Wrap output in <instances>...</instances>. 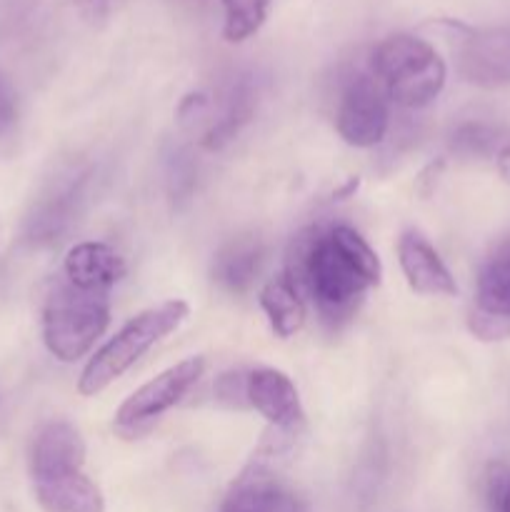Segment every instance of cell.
<instances>
[{"label": "cell", "mask_w": 510, "mask_h": 512, "mask_svg": "<svg viewBox=\"0 0 510 512\" xmlns=\"http://www.w3.org/2000/svg\"><path fill=\"white\" fill-rule=\"evenodd\" d=\"M85 443L78 430L65 420L43 425L30 448V478L83 470Z\"/></svg>", "instance_id": "12"}, {"label": "cell", "mask_w": 510, "mask_h": 512, "mask_svg": "<svg viewBox=\"0 0 510 512\" xmlns=\"http://www.w3.org/2000/svg\"><path fill=\"white\" fill-rule=\"evenodd\" d=\"M208 108H210V100L205 98L203 93L188 95V98L180 103V110H178L180 123H190V120H198L200 115L208 113Z\"/></svg>", "instance_id": "21"}, {"label": "cell", "mask_w": 510, "mask_h": 512, "mask_svg": "<svg viewBox=\"0 0 510 512\" xmlns=\"http://www.w3.org/2000/svg\"><path fill=\"white\" fill-rule=\"evenodd\" d=\"M35 498L45 512H105L98 485L83 470L33 478Z\"/></svg>", "instance_id": "14"}, {"label": "cell", "mask_w": 510, "mask_h": 512, "mask_svg": "<svg viewBox=\"0 0 510 512\" xmlns=\"http://www.w3.org/2000/svg\"><path fill=\"white\" fill-rule=\"evenodd\" d=\"M508 143V133L488 123H465L453 133V153L460 158H493Z\"/></svg>", "instance_id": "18"}, {"label": "cell", "mask_w": 510, "mask_h": 512, "mask_svg": "<svg viewBox=\"0 0 510 512\" xmlns=\"http://www.w3.org/2000/svg\"><path fill=\"white\" fill-rule=\"evenodd\" d=\"M468 328L483 343L510 338V238H505L480 268Z\"/></svg>", "instance_id": "6"}, {"label": "cell", "mask_w": 510, "mask_h": 512, "mask_svg": "<svg viewBox=\"0 0 510 512\" xmlns=\"http://www.w3.org/2000/svg\"><path fill=\"white\" fill-rule=\"evenodd\" d=\"M220 512H305V505L260 460H253L225 495Z\"/></svg>", "instance_id": "10"}, {"label": "cell", "mask_w": 510, "mask_h": 512, "mask_svg": "<svg viewBox=\"0 0 510 512\" xmlns=\"http://www.w3.org/2000/svg\"><path fill=\"white\" fill-rule=\"evenodd\" d=\"M123 255L108 243H78L68 250L63 263V278L78 288L113 290L125 275Z\"/></svg>", "instance_id": "13"}, {"label": "cell", "mask_w": 510, "mask_h": 512, "mask_svg": "<svg viewBox=\"0 0 510 512\" xmlns=\"http://www.w3.org/2000/svg\"><path fill=\"white\" fill-rule=\"evenodd\" d=\"M245 380H248V375L243 378L240 373L220 375L218 385H215V393H218V398L223 400V403L235 405V408H240V405H248V395H245Z\"/></svg>", "instance_id": "19"}, {"label": "cell", "mask_w": 510, "mask_h": 512, "mask_svg": "<svg viewBox=\"0 0 510 512\" xmlns=\"http://www.w3.org/2000/svg\"><path fill=\"white\" fill-rule=\"evenodd\" d=\"M495 512H510V480L493 493Z\"/></svg>", "instance_id": "23"}, {"label": "cell", "mask_w": 510, "mask_h": 512, "mask_svg": "<svg viewBox=\"0 0 510 512\" xmlns=\"http://www.w3.org/2000/svg\"><path fill=\"white\" fill-rule=\"evenodd\" d=\"M245 395L250 408L268 420L270 430L288 438H298L305 425L303 405L293 380L275 368L250 370L245 380Z\"/></svg>", "instance_id": "8"}, {"label": "cell", "mask_w": 510, "mask_h": 512, "mask_svg": "<svg viewBox=\"0 0 510 512\" xmlns=\"http://www.w3.org/2000/svg\"><path fill=\"white\" fill-rule=\"evenodd\" d=\"M190 308L183 300H168L155 308L143 310L133 320L123 325L93 358L88 360L85 370L80 373L78 393L85 398L103 393L110 383L128 373L155 343L168 338L188 318Z\"/></svg>", "instance_id": "4"}, {"label": "cell", "mask_w": 510, "mask_h": 512, "mask_svg": "<svg viewBox=\"0 0 510 512\" xmlns=\"http://www.w3.org/2000/svg\"><path fill=\"white\" fill-rule=\"evenodd\" d=\"M203 370V358H185L180 363H175L173 368L163 370L158 378H153L143 388L135 390L120 405L118 413H115V428L120 433H138L140 428L158 420L160 415L175 408L190 393V388L203 378Z\"/></svg>", "instance_id": "7"}, {"label": "cell", "mask_w": 510, "mask_h": 512, "mask_svg": "<svg viewBox=\"0 0 510 512\" xmlns=\"http://www.w3.org/2000/svg\"><path fill=\"white\" fill-rule=\"evenodd\" d=\"M265 258V245L260 238L245 235L235 238L215 255L213 280L228 293H245L255 283L260 273V265Z\"/></svg>", "instance_id": "15"}, {"label": "cell", "mask_w": 510, "mask_h": 512, "mask_svg": "<svg viewBox=\"0 0 510 512\" xmlns=\"http://www.w3.org/2000/svg\"><path fill=\"white\" fill-rule=\"evenodd\" d=\"M110 325L108 290L78 288L63 275L53 280L43 303V343L63 363H75L93 350Z\"/></svg>", "instance_id": "2"}, {"label": "cell", "mask_w": 510, "mask_h": 512, "mask_svg": "<svg viewBox=\"0 0 510 512\" xmlns=\"http://www.w3.org/2000/svg\"><path fill=\"white\" fill-rule=\"evenodd\" d=\"M388 95L373 73L358 70L345 80L335 110V128L353 148H373L383 143L390 128Z\"/></svg>", "instance_id": "5"}, {"label": "cell", "mask_w": 510, "mask_h": 512, "mask_svg": "<svg viewBox=\"0 0 510 512\" xmlns=\"http://www.w3.org/2000/svg\"><path fill=\"white\" fill-rule=\"evenodd\" d=\"M398 260L403 268L405 280L410 288L420 295H450L458 293L455 278L450 275L448 265L440 260L438 250L428 243L420 233L408 230L398 243Z\"/></svg>", "instance_id": "11"}, {"label": "cell", "mask_w": 510, "mask_h": 512, "mask_svg": "<svg viewBox=\"0 0 510 512\" xmlns=\"http://www.w3.org/2000/svg\"><path fill=\"white\" fill-rule=\"evenodd\" d=\"M260 305L278 338H290L305 325V300L285 273L265 283L260 290Z\"/></svg>", "instance_id": "16"}, {"label": "cell", "mask_w": 510, "mask_h": 512, "mask_svg": "<svg viewBox=\"0 0 510 512\" xmlns=\"http://www.w3.org/2000/svg\"><path fill=\"white\" fill-rule=\"evenodd\" d=\"M370 73L383 85L388 100L410 110L433 103L448 78L438 50L428 40L408 33L390 35L375 45Z\"/></svg>", "instance_id": "3"}, {"label": "cell", "mask_w": 510, "mask_h": 512, "mask_svg": "<svg viewBox=\"0 0 510 512\" xmlns=\"http://www.w3.org/2000/svg\"><path fill=\"white\" fill-rule=\"evenodd\" d=\"M378 253L350 225L308 228L293 238L285 278L310 298L315 313L330 328L355 318L365 293L380 283Z\"/></svg>", "instance_id": "1"}, {"label": "cell", "mask_w": 510, "mask_h": 512, "mask_svg": "<svg viewBox=\"0 0 510 512\" xmlns=\"http://www.w3.org/2000/svg\"><path fill=\"white\" fill-rule=\"evenodd\" d=\"M495 160H498L500 175H503L505 180H510V140H508V143H505V148L500 150L498 155H495Z\"/></svg>", "instance_id": "24"}, {"label": "cell", "mask_w": 510, "mask_h": 512, "mask_svg": "<svg viewBox=\"0 0 510 512\" xmlns=\"http://www.w3.org/2000/svg\"><path fill=\"white\" fill-rule=\"evenodd\" d=\"M78 10L83 13V18L88 20H103L108 15V0H75Z\"/></svg>", "instance_id": "22"}, {"label": "cell", "mask_w": 510, "mask_h": 512, "mask_svg": "<svg viewBox=\"0 0 510 512\" xmlns=\"http://www.w3.org/2000/svg\"><path fill=\"white\" fill-rule=\"evenodd\" d=\"M270 0H223V38L243 43L263 28Z\"/></svg>", "instance_id": "17"}, {"label": "cell", "mask_w": 510, "mask_h": 512, "mask_svg": "<svg viewBox=\"0 0 510 512\" xmlns=\"http://www.w3.org/2000/svg\"><path fill=\"white\" fill-rule=\"evenodd\" d=\"M15 113H18V105H15V90L8 83L3 73H0V133L10 128L15 123Z\"/></svg>", "instance_id": "20"}, {"label": "cell", "mask_w": 510, "mask_h": 512, "mask_svg": "<svg viewBox=\"0 0 510 512\" xmlns=\"http://www.w3.org/2000/svg\"><path fill=\"white\" fill-rule=\"evenodd\" d=\"M458 70L468 83L480 88L510 85V28L470 33L460 45Z\"/></svg>", "instance_id": "9"}]
</instances>
